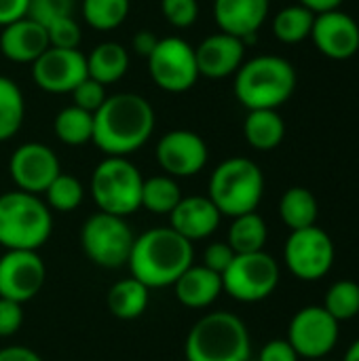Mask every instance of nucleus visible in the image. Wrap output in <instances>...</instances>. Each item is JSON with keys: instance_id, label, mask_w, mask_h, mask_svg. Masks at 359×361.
Masks as SVG:
<instances>
[{"instance_id": "obj_23", "label": "nucleus", "mask_w": 359, "mask_h": 361, "mask_svg": "<svg viewBox=\"0 0 359 361\" xmlns=\"http://www.w3.org/2000/svg\"><path fill=\"white\" fill-rule=\"evenodd\" d=\"M148 302H150V290L133 277L118 279L108 290V296H106L108 311L116 319H123V322L142 317L148 309Z\"/></svg>"}, {"instance_id": "obj_25", "label": "nucleus", "mask_w": 359, "mask_h": 361, "mask_svg": "<svg viewBox=\"0 0 359 361\" xmlns=\"http://www.w3.org/2000/svg\"><path fill=\"white\" fill-rule=\"evenodd\" d=\"M243 135L256 150H273L286 137V123L277 110H250L243 123Z\"/></svg>"}, {"instance_id": "obj_24", "label": "nucleus", "mask_w": 359, "mask_h": 361, "mask_svg": "<svg viewBox=\"0 0 359 361\" xmlns=\"http://www.w3.org/2000/svg\"><path fill=\"white\" fill-rule=\"evenodd\" d=\"M129 70V53L118 42H102L87 55V74L89 78L106 85H114Z\"/></svg>"}, {"instance_id": "obj_44", "label": "nucleus", "mask_w": 359, "mask_h": 361, "mask_svg": "<svg viewBox=\"0 0 359 361\" xmlns=\"http://www.w3.org/2000/svg\"><path fill=\"white\" fill-rule=\"evenodd\" d=\"M157 42H159V38H157L152 32L142 30V32H138V34L133 36V51H135L138 55H142V57H148V55L152 53V49L157 47Z\"/></svg>"}, {"instance_id": "obj_18", "label": "nucleus", "mask_w": 359, "mask_h": 361, "mask_svg": "<svg viewBox=\"0 0 359 361\" xmlns=\"http://www.w3.org/2000/svg\"><path fill=\"white\" fill-rule=\"evenodd\" d=\"M199 76L207 78H226L235 74L245 57V42L237 36L218 32L201 40L195 49Z\"/></svg>"}, {"instance_id": "obj_45", "label": "nucleus", "mask_w": 359, "mask_h": 361, "mask_svg": "<svg viewBox=\"0 0 359 361\" xmlns=\"http://www.w3.org/2000/svg\"><path fill=\"white\" fill-rule=\"evenodd\" d=\"M303 6H307L309 11H313L315 15L320 13H328V11H336L343 0H300Z\"/></svg>"}, {"instance_id": "obj_29", "label": "nucleus", "mask_w": 359, "mask_h": 361, "mask_svg": "<svg viewBox=\"0 0 359 361\" xmlns=\"http://www.w3.org/2000/svg\"><path fill=\"white\" fill-rule=\"evenodd\" d=\"M180 199V186L171 176H152L142 184V207L154 216H169Z\"/></svg>"}, {"instance_id": "obj_6", "label": "nucleus", "mask_w": 359, "mask_h": 361, "mask_svg": "<svg viewBox=\"0 0 359 361\" xmlns=\"http://www.w3.org/2000/svg\"><path fill=\"white\" fill-rule=\"evenodd\" d=\"M264 195L262 169L245 157H231L222 161L207 186V197L222 216L237 218L256 212Z\"/></svg>"}, {"instance_id": "obj_11", "label": "nucleus", "mask_w": 359, "mask_h": 361, "mask_svg": "<svg viewBox=\"0 0 359 361\" xmlns=\"http://www.w3.org/2000/svg\"><path fill=\"white\" fill-rule=\"evenodd\" d=\"M148 59V72L154 85L167 93H184L199 78L195 47L180 36L159 38Z\"/></svg>"}, {"instance_id": "obj_21", "label": "nucleus", "mask_w": 359, "mask_h": 361, "mask_svg": "<svg viewBox=\"0 0 359 361\" xmlns=\"http://www.w3.org/2000/svg\"><path fill=\"white\" fill-rule=\"evenodd\" d=\"M47 49H49L47 27L30 17H23L2 27L0 51L8 61L34 63Z\"/></svg>"}, {"instance_id": "obj_26", "label": "nucleus", "mask_w": 359, "mask_h": 361, "mask_svg": "<svg viewBox=\"0 0 359 361\" xmlns=\"http://www.w3.org/2000/svg\"><path fill=\"white\" fill-rule=\"evenodd\" d=\"M320 216V203L315 195L305 186H292L279 201V218L290 231L315 226Z\"/></svg>"}, {"instance_id": "obj_34", "label": "nucleus", "mask_w": 359, "mask_h": 361, "mask_svg": "<svg viewBox=\"0 0 359 361\" xmlns=\"http://www.w3.org/2000/svg\"><path fill=\"white\" fill-rule=\"evenodd\" d=\"M339 324L349 322L359 315V283L351 279H341L332 283L324 296L322 305Z\"/></svg>"}, {"instance_id": "obj_38", "label": "nucleus", "mask_w": 359, "mask_h": 361, "mask_svg": "<svg viewBox=\"0 0 359 361\" xmlns=\"http://www.w3.org/2000/svg\"><path fill=\"white\" fill-rule=\"evenodd\" d=\"M72 95H74V106H78V108H83V110H87V112H91V114H95L97 112V108L106 102V87L102 85V82H97V80H93V78H85L74 91H72Z\"/></svg>"}, {"instance_id": "obj_12", "label": "nucleus", "mask_w": 359, "mask_h": 361, "mask_svg": "<svg viewBox=\"0 0 359 361\" xmlns=\"http://www.w3.org/2000/svg\"><path fill=\"white\" fill-rule=\"evenodd\" d=\"M341 338V324L317 305L303 307L294 313L288 326V343L298 357L309 361L324 360L334 351Z\"/></svg>"}, {"instance_id": "obj_40", "label": "nucleus", "mask_w": 359, "mask_h": 361, "mask_svg": "<svg viewBox=\"0 0 359 361\" xmlns=\"http://www.w3.org/2000/svg\"><path fill=\"white\" fill-rule=\"evenodd\" d=\"M23 326V305L0 298V338L17 334Z\"/></svg>"}, {"instance_id": "obj_41", "label": "nucleus", "mask_w": 359, "mask_h": 361, "mask_svg": "<svg viewBox=\"0 0 359 361\" xmlns=\"http://www.w3.org/2000/svg\"><path fill=\"white\" fill-rule=\"evenodd\" d=\"M298 353L292 349V345L286 338H275L269 341L260 353H258V361H298Z\"/></svg>"}, {"instance_id": "obj_13", "label": "nucleus", "mask_w": 359, "mask_h": 361, "mask_svg": "<svg viewBox=\"0 0 359 361\" xmlns=\"http://www.w3.org/2000/svg\"><path fill=\"white\" fill-rule=\"evenodd\" d=\"M47 279V267L38 252L6 250L0 256V298L25 305L36 298Z\"/></svg>"}, {"instance_id": "obj_14", "label": "nucleus", "mask_w": 359, "mask_h": 361, "mask_svg": "<svg viewBox=\"0 0 359 361\" xmlns=\"http://www.w3.org/2000/svg\"><path fill=\"white\" fill-rule=\"evenodd\" d=\"M8 173L17 190L42 195L49 184L61 173V167L53 148L40 142H28L11 154Z\"/></svg>"}, {"instance_id": "obj_37", "label": "nucleus", "mask_w": 359, "mask_h": 361, "mask_svg": "<svg viewBox=\"0 0 359 361\" xmlns=\"http://www.w3.org/2000/svg\"><path fill=\"white\" fill-rule=\"evenodd\" d=\"M161 11L174 27H190L199 17L197 0H161Z\"/></svg>"}, {"instance_id": "obj_8", "label": "nucleus", "mask_w": 359, "mask_h": 361, "mask_svg": "<svg viewBox=\"0 0 359 361\" xmlns=\"http://www.w3.org/2000/svg\"><path fill=\"white\" fill-rule=\"evenodd\" d=\"M135 235L125 218L97 212L83 222L80 247L85 256L102 269H121L127 264Z\"/></svg>"}, {"instance_id": "obj_20", "label": "nucleus", "mask_w": 359, "mask_h": 361, "mask_svg": "<svg viewBox=\"0 0 359 361\" xmlns=\"http://www.w3.org/2000/svg\"><path fill=\"white\" fill-rule=\"evenodd\" d=\"M269 0H214V19L220 32L250 42L267 21Z\"/></svg>"}, {"instance_id": "obj_7", "label": "nucleus", "mask_w": 359, "mask_h": 361, "mask_svg": "<svg viewBox=\"0 0 359 361\" xmlns=\"http://www.w3.org/2000/svg\"><path fill=\"white\" fill-rule=\"evenodd\" d=\"M140 169L127 157H106L91 176V197L99 212L127 218L142 207Z\"/></svg>"}, {"instance_id": "obj_33", "label": "nucleus", "mask_w": 359, "mask_h": 361, "mask_svg": "<svg viewBox=\"0 0 359 361\" xmlns=\"http://www.w3.org/2000/svg\"><path fill=\"white\" fill-rule=\"evenodd\" d=\"M129 0H83V17L85 21L99 32H108L118 27L129 15Z\"/></svg>"}, {"instance_id": "obj_16", "label": "nucleus", "mask_w": 359, "mask_h": 361, "mask_svg": "<svg viewBox=\"0 0 359 361\" xmlns=\"http://www.w3.org/2000/svg\"><path fill=\"white\" fill-rule=\"evenodd\" d=\"M209 150L205 140L188 129H174L157 144V161L165 176L193 178L207 165Z\"/></svg>"}, {"instance_id": "obj_5", "label": "nucleus", "mask_w": 359, "mask_h": 361, "mask_svg": "<svg viewBox=\"0 0 359 361\" xmlns=\"http://www.w3.org/2000/svg\"><path fill=\"white\" fill-rule=\"evenodd\" d=\"M53 233V212L38 195L11 190L0 195V245L38 252Z\"/></svg>"}, {"instance_id": "obj_10", "label": "nucleus", "mask_w": 359, "mask_h": 361, "mask_svg": "<svg viewBox=\"0 0 359 361\" xmlns=\"http://www.w3.org/2000/svg\"><path fill=\"white\" fill-rule=\"evenodd\" d=\"M336 250L332 237L315 226L290 231L284 247V262L288 271L300 281H320L334 267Z\"/></svg>"}, {"instance_id": "obj_22", "label": "nucleus", "mask_w": 359, "mask_h": 361, "mask_svg": "<svg viewBox=\"0 0 359 361\" xmlns=\"http://www.w3.org/2000/svg\"><path fill=\"white\" fill-rule=\"evenodd\" d=\"M174 290L176 298L186 309H207L224 292L222 277L205 269L203 264H193L188 271H184L180 279L174 283Z\"/></svg>"}, {"instance_id": "obj_1", "label": "nucleus", "mask_w": 359, "mask_h": 361, "mask_svg": "<svg viewBox=\"0 0 359 361\" xmlns=\"http://www.w3.org/2000/svg\"><path fill=\"white\" fill-rule=\"evenodd\" d=\"M154 108L138 93L108 95L93 114V144L106 157H129L154 131Z\"/></svg>"}, {"instance_id": "obj_15", "label": "nucleus", "mask_w": 359, "mask_h": 361, "mask_svg": "<svg viewBox=\"0 0 359 361\" xmlns=\"http://www.w3.org/2000/svg\"><path fill=\"white\" fill-rule=\"evenodd\" d=\"M87 76V57L78 49L49 47L32 63V78L47 93H72Z\"/></svg>"}, {"instance_id": "obj_4", "label": "nucleus", "mask_w": 359, "mask_h": 361, "mask_svg": "<svg viewBox=\"0 0 359 361\" xmlns=\"http://www.w3.org/2000/svg\"><path fill=\"white\" fill-rule=\"evenodd\" d=\"M296 89L294 66L277 55L243 61L235 72V97L248 110H277Z\"/></svg>"}, {"instance_id": "obj_9", "label": "nucleus", "mask_w": 359, "mask_h": 361, "mask_svg": "<svg viewBox=\"0 0 359 361\" xmlns=\"http://www.w3.org/2000/svg\"><path fill=\"white\" fill-rule=\"evenodd\" d=\"M279 279L281 271L271 254H237L222 273V290L237 302L254 305L267 300L277 290Z\"/></svg>"}, {"instance_id": "obj_46", "label": "nucleus", "mask_w": 359, "mask_h": 361, "mask_svg": "<svg viewBox=\"0 0 359 361\" xmlns=\"http://www.w3.org/2000/svg\"><path fill=\"white\" fill-rule=\"evenodd\" d=\"M343 361H359V338L351 343V347L347 349V353H345V360Z\"/></svg>"}, {"instance_id": "obj_32", "label": "nucleus", "mask_w": 359, "mask_h": 361, "mask_svg": "<svg viewBox=\"0 0 359 361\" xmlns=\"http://www.w3.org/2000/svg\"><path fill=\"white\" fill-rule=\"evenodd\" d=\"M42 195H44V203L51 212L70 214L80 207V203L85 199V186L78 178H74L70 173H59Z\"/></svg>"}, {"instance_id": "obj_2", "label": "nucleus", "mask_w": 359, "mask_h": 361, "mask_svg": "<svg viewBox=\"0 0 359 361\" xmlns=\"http://www.w3.org/2000/svg\"><path fill=\"white\" fill-rule=\"evenodd\" d=\"M195 264V250L188 239L171 226H159L135 237L127 267L133 279L148 290L174 286L184 271Z\"/></svg>"}, {"instance_id": "obj_47", "label": "nucleus", "mask_w": 359, "mask_h": 361, "mask_svg": "<svg viewBox=\"0 0 359 361\" xmlns=\"http://www.w3.org/2000/svg\"><path fill=\"white\" fill-rule=\"evenodd\" d=\"M317 361H324V360H317Z\"/></svg>"}, {"instance_id": "obj_28", "label": "nucleus", "mask_w": 359, "mask_h": 361, "mask_svg": "<svg viewBox=\"0 0 359 361\" xmlns=\"http://www.w3.org/2000/svg\"><path fill=\"white\" fill-rule=\"evenodd\" d=\"M55 135L66 146H83L93 140V114L78 108V106H66L57 112L53 123Z\"/></svg>"}, {"instance_id": "obj_30", "label": "nucleus", "mask_w": 359, "mask_h": 361, "mask_svg": "<svg viewBox=\"0 0 359 361\" xmlns=\"http://www.w3.org/2000/svg\"><path fill=\"white\" fill-rule=\"evenodd\" d=\"M25 118V99L19 85L0 76V142L17 135Z\"/></svg>"}, {"instance_id": "obj_35", "label": "nucleus", "mask_w": 359, "mask_h": 361, "mask_svg": "<svg viewBox=\"0 0 359 361\" xmlns=\"http://www.w3.org/2000/svg\"><path fill=\"white\" fill-rule=\"evenodd\" d=\"M47 36H49V47L55 49H78L83 32L80 25L70 17L55 19L47 25Z\"/></svg>"}, {"instance_id": "obj_36", "label": "nucleus", "mask_w": 359, "mask_h": 361, "mask_svg": "<svg viewBox=\"0 0 359 361\" xmlns=\"http://www.w3.org/2000/svg\"><path fill=\"white\" fill-rule=\"evenodd\" d=\"M72 6H74V0H30L28 17L47 27L55 19L70 17Z\"/></svg>"}, {"instance_id": "obj_19", "label": "nucleus", "mask_w": 359, "mask_h": 361, "mask_svg": "<svg viewBox=\"0 0 359 361\" xmlns=\"http://www.w3.org/2000/svg\"><path fill=\"white\" fill-rule=\"evenodd\" d=\"M222 214L205 195L182 197L169 214V226L190 243L212 237L220 226Z\"/></svg>"}, {"instance_id": "obj_48", "label": "nucleus", "mask_w": 359, "mask_h": 361, "mask_svg": "<svg viewBox=\"0 0 359 361\" xmlns=\"http://www.w3.org/2000/svg\"><path fill=\"white\" fill-rule=\"evenodd\" d=\"M358 23H359V21H358Z\"/></svg>"}, {"instance_id": "obj_43", "label": "nucleus", "mask_w": 359, "mask_h": 361, "mask_svg": "<svg viewBox=\"0 0 359 361\" xmlns=\"http://www.w3.org/2000/svg\"><path fill=\"white\" fill-rule=\"evenodd\" d=\"M0 361H42V357L30 347L11 345V347L0 349Z\"/></svg>"}, {"instance_id": "obj_42", "label": "nucleus", "mask_w": 359, "mask_h": 361, "mask_svg": "<svg viewBox=\"0 0 359 361\" xmlns=\"http://www.w3.org/2000/svg\"><path fill=\"white\" fill-rule=\"evenodd\" d=\"M30 0H0V25H11L28 17Z\"/></svg>"}, {"instance_id": "obj_39", "label": "nucleus", "mask_w": 359, "mask_h": 361, "mask_svg": "<svg viewBox=\"0 0 359 361\" xmlns=\"http://www.w3.org/2000/svg\"><path fill=\"white\" fill-rule=\"evenodd\" d=\"M235 252L226 241H214L205 247L203 252V267L218 273L222 277V273L231 267V262L235 260Z\"/></svg>"}, {"instance_id": "obj_3", "label": "nucleus", "mask_w": 359, "mask_h": 361, "mask_svg": "<svg viewBox=\"0 0 359 361\" xmlns=\"http://www.w3.org/2000/svg\"><path fill=\"white\" fill-rule=\"evenodd\" d=\"M184 357L186 361H250V330L235 313H207L190 328L184 343Z\"/></svg>"}, {"instance_id": "obj_17", "label": "nucleus", "mask_w": 359, "mask_h": 361, "mask_svg": "<svg viewBox=\"0 0 359 361\" xmlns=\"http://www.w3.org/2000/svg\"><path fill=\"white\" fill-rule=\"evenodd\" d=\"M311 38L320 53L343 61L359 51V23L343 11H328L315 15Z\"/></svg>"}, {"instance_id": "obj_31", "label": "nucleus", "mask_w": 359, "mask_h": 361, "mask_svg": "<svg viewBox=\"0 0 359 361\" xmlns=\"http://www.w3.org/2000/svg\"><path fill=\"white\" fill-rule=\"evenodd\" d=\"M313 21H315L313 11H309L303 4H292V6L281 8L275 15L273 32H275L277 40H281L286 44H296V42H303L305 38L311 36Z\"/></svg>"}, {"instance_id": "obj_27", "label": "nucleus", "mask_w": 359, "mask_h": 361, "mask_svg": "<svg viewBox=\"0 0 359 361\" xmlns=\"http://www.w3.org/2000/svg\"><path fill=\"white\" fill-rule=\"evenodd\" d=\"M269 239V226L258 212H250L243 216L233 218L226 243L233 247L235 254H256L264 252Z\"/></svg>"}]
</instances>
